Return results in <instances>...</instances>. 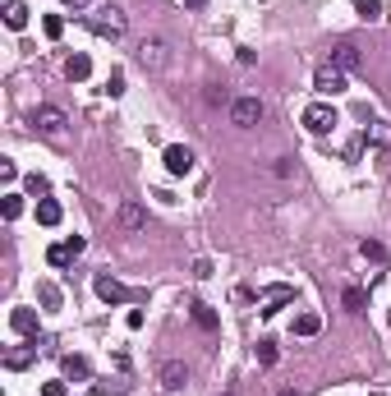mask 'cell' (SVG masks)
<instances>
[{
	"mask_svg": "<svg viewBox=\"0 0 391 396\" xmlns=\"http://www.w3.org/2000/svg\"><path fill=\"white\" fill-rule=\"evenodd\" d=\"M124 28H129V14H124L120 5H102L92 14V33L97 37H111V42H115V37H124Z\"/></svg>",
	"mask_w": 391,
	"mask_h": 396,
	"instance_id": "obj_1",
	"label": "cell"
},
{
	"mask_svg": "<svg viewBox=\"0 0 391 396\" xmlns=\"http://www.w3.org/2000/svg\"><path fill=\"white\" fill-rule=\"evenodd\" d=\"M33 129L42 134V139H65V129H70V115H65L60 106H37V111H33Z\"/></svg>",
	"mask_w": 391,
	"mask_h": 396,
	"instance_id": "obj_2",
	"label": "cell"
},
{
	"mask_svg": "<svg viewBox=\"0 0 391 396\" xmlns=\"http://www.w3.org/2000/svg\"><path fill=\"white\" fill-rule=\"evenodd\" d=\"M139 65L148 74H161L166 65H171V46H166L161 37H143V42H139Z\"/></svg>",
	"mask_w": 391,
	"mask_h": 396,
	"instance_id": "obj_3",
	"label": "cell"
},
{
	"mask_svg": "<svg viewBox=\"0 0 391 396\" xmlns=\"http://www.w3.org/2000/svg\"><path fill=\"white\" fill-rule=\"evenodd\" d=\"M341 124V115H336V106H327V102H313V106H304V129L309 134H331Z\"/></svg>",
	"mask_w": 391,
	"mask_h": 396,
	"instance_id": "obj_4",
	"label": "cell"
},
{
	"mask_svg": "<svg viewBox=\"0 0 391 396\" xmlns=\"http://www.w3.org/2000/svg\"><path fill=\"white\" fill-rule=\"evenodd\" d=\"M262 120V102L258 97H235L230 102V124L235 129H253Z\"/></svg>",
	"mask_w": 391,
	"mask_h": 396,
	"instance_id": "obj_5",
	"label": "cell"
},
{
	"mask_svg": "<svg viewBox=\"0 0 391 396\" xmlns=\"http://www.w3.org/2000/svg\"><path fill=\"white\" fill-rule=\"evenodd\" d=\"M156 382H161L166 392H184L189 387V364L184 360H166L161 369H156Z\"/></svg>",
	"mask_w": 391,
	"mask_h": 396,
	"instance_id": "obj_6",
	"label": "cell"
},
{
	"mask_svg": "<svg viewBox=\"0 0 391 396\" xmlns=\"http://www.w3.org/2000/svg\"><path fill=\"white\" fill-rule=\"evenodd\" d=\"M313 88H318L322 97H336V92L350 88V79H346V70H336V65H322L318 79H313Z\"/></svg>",
	"mask_w": 391,
	"mask_h": 396,
	"instance_id": "obj_7",
	"label": "cell"
},
{
	"mask_svg": "<svg viewBox=\"0 0 391 396\" xmlns=\"http://www.w3.org/2000/svg\"><path fill=\"white\" fill-rule=\"evenodd\" d=\"M161 161H166L171 176H189V171H193V152L184 148V143H171V148L161 152Z\"/></svg>",
	"mask_w": 391,
	"mask_h": 396,
	"instance_id": "obj_8",
	"label": "cell"
},
{
	"mask_svg": "<svg viewBox=\"0 0 391 396\" xmlns=\"http://www.w3.org/2000/svg\"><path fill=\"white\" fill-rule=\"evenodd\" d=\"M92 291L102 295L106 304H129V299H134V291H124V286L115 282V277H97V282H92Z\"/></svg>",
	"mask_w": 391,
	"mask_h": 396,
	"instance_id": "obj_9",
	"label": "cell"
},
{
	"mask_svg": "<svg viewBox=\"0 0 391 396\" xmlns=\"http://www.w3.org/2000/svg\"><path fill=\"white\" fill-rule=\"evenodd\" d=\"M115 221H120V230H143L148 226V208H143V203H120Z\"/></svg>",
	"mask_w": 391,
	"mask_h": 396,
	"instance_id": "obj_10",
	"label": "cell"
},
{
	"mask_svg": "<svg viewBox=\"0 0 391 396\" xmlns=\"http://www.w3.org/2000/svg\"><path fill=\"white\" fill-rule=\"evenodd\" d=\"M9 327H14L18 336H37V332H42V327H37V314H33V309H14V314H9Z\"/></svg>",
	"mask_w": 391,
	"mask_h": 396,
	"instance_id": "obj_11",
	"label": "cell"
},
{
	"mask_svg": "<svg viewBox=\"0 0 391 396\" xmlns=\"http://www.w3.org/2000/svg\"><path fill=\"white\" fill-rule=\"evenodd\" d=\"M331 65H336V70H346V74L359 70V46H355V42H341L336 51H331Z\"/></svg>",
	"mask_w": 391,
	"mask_h": 396,
	"instance_id": "obj_12",
	"label": "cell"
},
{
	"mask_svg": "<svg viewBox=\"0 0 391 396\" xmlns=\"http://www.w3.org/2000/svg\"><path fill=\"white\" fill-rule=\"evenodd\" d=\"M189 314H193V323H198L203 332H217V327H221L217 309H208V304H203V299H193V304H189Z\"/></svg>",
	"mask_w": 391,
	"mask_h": 396,
	"instance_id": "obj_13",
	"label": "cell"
},
{
	"mask_svg": "<svg viewBox=\"0 0 391 396\" xmlns=\"http://www.w3.org/2000/svg\"><path fill=\"white\" fill-rule=\"evenodd\" d=\"M60 217H65V208L55 198H37V221L42 226H60Z\"/></svg>",
	"mask_w": 391,
	"mask_h": 396,
	"instance_id": "obj_14",
	"label": "cell"
},
{
	"mask_svg": "<svg viewBox=\"0 0 391 396\" xmlns=\"http://www.w3.org/2000/svg\"><path fill=\"white\" fill-rule=\"evenodd\" d=\"M364 143H373V148H387V152H391V124H387V120H373V124L364 129Z\"/></svg>",
	"mask_w": 391,
	"mask_h": 396,
	"instance_id": "obj_15",
	"label": "cell"
},
{
	"mask_svg": "<svg viewBox=\"0 0 391 396\" xmlns=\"http://www.w3.org/2000/svg\"><path fill=\"white\" fill-rule=\"evenodd\" d=\"M65 378H74V382H87V378H92V364H87L83 355H65Z\"/></svg>",
	"mask_w": 391,
	"mask_h": 396,
	"instance_id": "obj_16",
	"label": "cell"
},
{
	"mask_svg": "<svg viewBox=\"0 0 391 396\" xmlns=\"http://www.w3.org/2000/svg\"><path fill=\"white\" fill-rule=\"evenodd\" d=\"M87 74H92V60H87V55H70V60H65V79L70 83H83Z\"/></svg>",
	"mask_w": 391,
	"mask_h": 396,
	"instance_id": "obj_17",
	"label": "cell"
},
{
	"mask_svg": "<svg viewBox=\"0 0 391 396\" xmlns=\"http://www.w3.org/2000/svg\"><path fill=\"white\" fill-rule=\"evenodd\" d=\"M290 299H295V291H290V286H272V291H267V304H262V314L272 318L281 304H290Z\"/></svg>",
	"mask_w": 391,
	"mask_h": 396,
	"instance_id": "obj_18",
	"label": "cell"
},
{
	"mask_svg": "<svg viewBox=\"0 0 391 396\" xmlns=\"http://www.w3.org/2000/svg\"><path fill=\"white\" fill-rule=\"evenodd\" d=\"M70 258H78L74 249H70V240H65V245H51V249H46V263H51V267H70Z\"/></svg>",
	"mask_w": 391,
	"mask_h": 396,
	"instance_id": "obj_19",
	"label": "cell"
},
{
	"mask_svg": "<svg viewBox=\"0 0 391 396\" xmlns=\"http://www.w3.org/2000/svg\"><path fill=\"white\" fill-rule=\"evenodd\" d=\"M5 23L14 28V33H18V28H28V5H18V0H9V5H5Z\"/></svg>",
	"mask_w": 391,
	"mask_h": 396,
	"instance_id": "obj_20",
	"label": "cell"
},
{
	"mask_svg": "<svg viewBox=\"0 0 391 396\" xmlns=\"http://www.w3.org/2000/svg\"><path fill=\"white\" fill-rule=\"evenodd\" d=\"M322 332V318L318 314H299L295 318V336H318Z\"/></svg>",
	"mask_w": 391,
	"mask_h": 396,
	"instance_id": "obj_21",
	"label": "cell"
},
{
	"mask_svg": "<svg viewBox=\"0 0 391 396\" xmlns=\"http://www.w3.org/2000/svg\"><path fill=\"white\" fill-rule=\"evenodd\" d=\"M341 304L350 309V314H364V304H368V295L359 291V286H346V295H341Z\"/></svg>",
	"mask_w": 391,
	"mask_h": 396,
	"instance_id": "obj_22",
	"label": "cell"
},
{
	"mask_svg": "<svg viewBox=\"0 0 391 396\" xmlns=\"http://www.w3.org/2000/svg\"><path fill=\"white\" fill-rule=\"evenodd\" d=\"M0 212H5V221H18V217H23V194H5Z\"/></svg>",
	"mask_w": 391,
	"mask_h": 396,
	"instance_id": "obj_23",
	"label": "cell"
},
{
	"mask_svg": "<svg viewBox=\"0 0 391 396\" xmlns=\"http://www.w3.org/2000/svg\"><path fill=\"white\" fill-rule=\"evenodd\" d=\"M33 355H37V346H33V350H9V355H5V369H28V364H33Z\"/></svg>",
	"mask_w": 391,
	"mask_h": 396,
	"instance_id": "obj_24",
	"label": "cell"
},
{
	"mask_svg": "<svg viewBox=\"0 0 391 396\" xmlns=\"http://www.w3.org/2000/svg\"><path fill=\"white\" fill-rule=\"evenodd\" d=\"M42 33H46V37H51V42H55V37L65 33V18H60V14H46V18H42Z\"/></svg>",
	"mask_w": 391,
	"mask_h": 396,
	"instance_id": "obj_25",
	"label": "cell"
},
{
	"mask_svg": "<svg viewBox=\"0 0 391 396\" xmlns=\"http://www.w3.org/2000/svg\"><path fill=\"white\" fill-rule=\"evenodd\" d=\"M364 258H373V263H387V249L377 245V240H364Z\"/></svg>",
	"mask_w": 391,
	"mask_h": 396,
	"instance_id": "obj_26",
	"label": "cell"
},
{
	"mask_svg": "<svg viewBox=\"0 0 391 396\" xmlns=\"http://www.w3.org/2000/svg\"><path fill=\"white\" fill-rule=\"evenodd\" d=\"M355 5H359V14H364V18H377V14H382V0H355Z\"/></svg>",
	"mask_w": 391,
	"mask_h": 396,
	"instance_id": "obj_27",
	"label": "cell"
},
{
	"mask_svg": "<svg viewBox=\"0 0 391 396\" xmlns=\"http://www.w3.org/2000/svg\"><path fill=\"white\" fill-rule=\"evenodd\" d=\"M258 364H277V346L272 341H258Z\"/></svg>",
	"mask_w": 391,
	"mask_h": 396,
	"instance_id": "obj_28",
	"label": "cell"
},
{
	"mask_svg": "<svg viewBox=\"0 0 391 396\" xmlns=\"http://www.w3.org/2000/svg\"><path fill=\"white\" fill-rule=\"evenodd\" d=\"M272 171H277V176H281V180H286V176H290V171H295V157H277V166H272Z\"/></svg>",
	"mask_w": 391,
	"mask_h": 396,
	"instance_id": "obj_29",
	"label": "cell"
},
{
	"mask_svg": "<svg viewBox=\"0 0 391 396\" xmlns=\"http://www.w3.org/2000/svg\"><path fill=\"white\" fill-rule=\"evenodd\" d=\"M106 92H111V97H120V92H124V74H111V83H106Z\"/></svg>",
	"mask_w": 391,
	"mask_h": 396,
	"instance_id": "obj_30",
	"label": "cell"
},
{
	"mask_svg": "<svg viewBox=\"0 0 391 396\" xmlns=\"http://www.w3.org/2000/svg\"><path fill=\"white\" fill-rule=\"evenodd\" d=\"M42 396H70V387H65V382H46Z\"/></svg>",
	"mask_w": 391,
	"mask_h": 396,
	"instance_id": "obj_31",
	"label": "cell"
},
{
	"mask_svg": "<svg viewBox=\"0 0 391 396\" xmlns=\"http://www.w3.org/2000/svg\"><path fill=\"white\" fill-rule=\"evenodd\" d=\"M28 194H46V180L42 176H28Z\"/></svg>",
	"mask_w": 391,
	"mask_h": 396,
	"instance_id": "obj_32",
	"label": "cell"
},
{
	"mask_svg": "<svg viewBox=\"0 0 391 396\" xmlns=\"http://www.w3.org/2000/svg\"><path fill=\"white\" fill-rule=\"evenodd\" d=\"M65 5H74V9H83V5H87V0H65Z\"/></svg>",
	"mask_w": 391,
	"mask_h": 396,
	"instance_id": "obj_33",
	"label": "cell"
},
{
	"mask_svg": "<svg viewBox=\"0 0 391 396\" xmlns=\"http://www.w3.org/2000/svg\"><path fill=\"white\" fill-rule=\"evenodd\" d=\"M203 5H208V0H189V9H203Z\"/></svg>",
	"mask_w": 391,
	"mask_h": 396,
	"instance_id": "obj_34",
	"label": "cell"
},
{
	"mask_svg": "<svg viewBox=\"0 0 391 396\" xmlns=\"http://www.w3.org/2000/svg\"><path fill=\"white\" fill-rule=\"evenodd\" d=\"M277 396H299V392H295V387H286V392H277Z\"/></svg>",
	"mask_w": 391,
	"mask_h": 396,
	"instance_id": "obj_35",
	"label": "cell"
},
{
	"mask_svg": "<svg viewBox=\"0 0 391 396\" xmlns=\"http://www.w3.org/2000/svg\"><path fill=\"white\" fill-rule=\"evenodd\" d=\"M226 396H235V392H226Z\"/></svg>",
	"mask_w": 391,
	"mask_h": 396,
	"instance_id": "obj_36",
	"label": "cell"
},
{
	"mask_svg": "<svg viewBox=\"0 0 391 396\" xmlns=\"http://www.w3.org/2000/svg\"><path fill=\"white\" fill-rule=\"evenodd\" d=\"M387 323H391V318H387Z\"/></svg>",
	"mask_w": 391,
	"mask_h": 396,
	"instance_id": "obj_37",
	"label": "cell"
}]
</instances>
